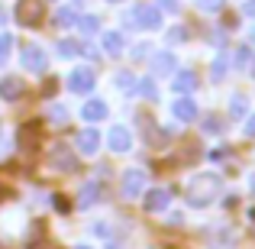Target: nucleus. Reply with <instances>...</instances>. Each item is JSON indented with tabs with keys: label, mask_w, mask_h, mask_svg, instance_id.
Listing matches in <instances>:
<instances>
[{
	"label": "nucleus",
	"mask_w": 255,
	"mask_h": 249,
	"mask_svg": "<svg viewBox=\"0 0 255 249\" xmlns=\"http://www.w3.org/2000/svg\"><path fill=\"white\" fill-rule=\"evenodd\" d=\"M217 194H220V178H217V175H197V178L187 185L184 198H187L191 207H207Z\"/></svg>",
	"instance_id": "obj_1"
},
{
	"label": "nucleus",
	"mask_w": 255,
	"mask_h": 249,
	"mask_svg": "<svg viewBox=\"0 0 255 249\" xmlns=\"http://www.w3.org/2000/svg\"><path fill=\"white\" fill-rule=\"evenodd\" d=\"M16 19H19V26L36 29V26L45 19V3L42 0H19L16 3Z\"/></svg>",
	"instance_id": "obj_2"
},
{
	"label": "nucleus",
	"mask_w": 255,
	"mask_h": 249,
	"mask_svg": "<svg viewBox=\"0 0 255 249\" xmlns=\"http://www.w3.org/2000/svg\"><path fill=\"white\" fill-rule=\"evenodd\" d=\"M39 139H42V130H39V123H23L16 133V146L23 156H36L39 152Z\"/></svg>",
	"instance_id": "obj_3"
},
{
	"label": "nucleus",
	"mask_w": 255,
	"mask_h": 249,
	"mask_svg": "<svg viewBox=\"0 0 255 249\" xmlns=\"http://www.w3.org/2000/svg\"><path fill=\"white\" fill-rule=\"evenodd\" d=\"M132 19H136V29H158L162 26V10L158 6H136L132 10Z\"/></svg>",
	"instance_id": "obj_4"
},
{
	"label": "nucleus",
	"mask_w": 255,
	"mask_h": 249,
	"mask_svg": "<svg viewBox=\"0 0 255 249\" xmlns=\"http://www.w3.org/2000/svg\"><path fill=\"white\" fill-rule=\"evenodd\" d=\"M49 165L52 168H58V172H78V159L71 156V149L68 146H52V156H49Z\"/></svg>",
	"instance_id": "obj_5"
},
{
	"label": "nucleus",
	"mask_w": 255,
	"mask_h": 249,
	"mask_svg": "<svg viewBox=\"0 0 255 249\" xmlns=\"http://www.w3.org/2000/svg\"><path fill=\"white\" fill-rule=\"evenodd\" d=\"M94 81H97V78H94L91 68H75V71L68 75V81H65V84H68L71 94H87V91L94 87Z\"/></svg>",
	"instance_id": "obj_6"
},
{
	"label": "nucleus",
	"mask_w": 255,
	"mask_h": 249,
	"mask_svg": "<svg viewBox=\"0 0 255 249\" xmlns=\"http://www.w3.org/2000/svg\"><path fill=\"white\" fill-rule=\"evenodd\" d=\"M149 71H152V78L174 75V52H155V55L149 58Z\"/></svg>",
	"instance_id": "obj_7"
},
{
	"label": "nucleus",
	"mask_w": 255,
	"mask_h": 249,
	"mask_svg": "<svg viewBox=\"0 0 255 249\" xmlns=\"http://www.w3.org/2000/svg\"><path fill=\"white\" fill-rule=\"evenodd\" d=\"M19 62L29 71H45V52L39 49V45H23V49H19Z\"/></svg>",
	"instance_id": "obj_8"
},
{
	"label": "nucleus",
	"mask_w": 255,
	"mask_h": 249,
	"mask_svg": "<svg viewBox=\"0 0 255 249\" xmlns=\"http://www.w3.org/2000/svg\"><path fill=\"white\" fill-rule=\"evenodd\" d=\"M142 188H145V175L139 172V168H129V172H123V198H136Z\"/></svg>",
	"instance_id": "obj_9"
},
{
	"label": "nucleus",
	"mask_w": 255,
	"mask_h": 249,
	"mask_svg": "<svg viewBox=\"0 0 255 249\" xmlns=\"http://www.w3.org/2000/svg\"><path fill=\"white\" fill-rule=\"evenodd\" d=\"M75 143H78V152H81V156H97V149H100V133L97 130H81Z\"/></svg>",
	"instance_id": "obj_10"
},
{
	"label": "nucleus",
	"mask_w": 255,
	"mask_h": 249,
	"mask_svg": "<svg viewBox=\"0 0 255 249\" xmlns=\"http://www.w3.org/2000/svg\"><path fill=\"white\" fill-rule=\"evenodd\" d=\"M171 113H174V120H181V123H191V120H197V104H194L191 97H178L171 104Z\"/></svg>",
	"instance_id": "obj_11"
},
{
	"label": "nucleus",
	"mask_w": 255,
	"mask_h": 249,
	"mask_svg": "<svg viewBox=\"0 0 255 249\" xmlns=\"http://www.w3.org/2000/svg\"><path fill=\"white\" fill-rule=\"evenodd\" d=\"M171 87H174V94H191L194 87H197V75H194V71H178V75L171 78Z\"/></svg>",
	"instance_id": "obj_12"
},
{
	"label": "nucleus",
	"mask_w": 255,
	"mask_h": 249,
	"mask_svg": "<svg viewBox=\"0 0 255 249\" xmlns=\"http://www.w3.org/2000/svg\"><path fill=\"white\" fill-rule=\"evenodd\" d=\"M129 146H132L129 130H123V126H113V130H110V149H113V152H126Z\"/></svg>",
	"instance_id": "obj_13"
},
{
	"label": "nucleus",
	"mask_w": 255,
	"mask_h": 249,
	"mask_svg": "<svg viewBox=\"0 0 255 249\" xmlns=\"http://www.w3.org/2000/svg\"><path fill=\"white\" fill-rule=\"evenodd\" d=\"M81 117L87 120V123H97V120L107 117V104L104 100H87V104L81 107Z\"/></svg>",
	"instance_id": "obj_14"
},
{
	"label": "nucleus",
	"mask_w": 255,
	"mask_h": 249,
	"mask_svg": "<svg viewBox=\"0 0 255 249\" xmlns=\"http://www.w3.org/2000/svg\"><path fill=\"white\" fill-rule=\"evenodd\" d=\"M19 94H23V81L19 78H3L0 81V97L3 100H19Z\"/></svg>",
	"instance_id": "obj_15"
},
{
	"label": "nucleus",
	"mask_w": 255,
	"mask_h": 249,
	"mask_svg": "<svg viewBox=\"0 0 255 249\" xmlns=\"http://www.w3.org/2000/svg\"><path fill=\"white\" fill-rule=\"evenodd\" d=\"M168 198H171V194L162 191V188L149 191V194H145V211H165V207H168Z\"/></svg>",
	"instance_id": "obj_16"
},
{
	"label": "nucleus",
	"mask_w": 255,
	"mask_h": 249,
	"mask_svg": "<svg viewBox=\"0 0 255 249\" xmlns=\"http://www.w3.org/2000/svg\"><path fill=\"white\" fill-rule=\"evenodd\" d=\"M78 10L75 6H62V10L55 13V26H65V29H71V26H78Z\"/></svg>",
	"instance_id": "obj_17"
},
{
	"label": "nucleus",
	"mask_w": 255,
	"mask_h": 249,
	"mask_svg": "<svg viewBox=\"0 0 255 249\" xmlns=\"http://www.w3.org/2000/svg\"><path fill=\"white\" fill-rule=\"evenodd\" d=\"M97 194H100V185L97 181H87L81 188V194H78V207H91L94 201H97Z\"/></svg>",
	"instance_id": "obj_18"
},
{
	"label": "nucleus",
	"mask_w": 255,
	"mask_h": 249,
	"mask_svg": "<svg viewBox=\"0 0 255 249\" xmlns=\"http://www.w3.org/2000/svg\"><path fill=\"white\" fill-rule=\"evenodd\" d=\"M104 49L110 55H123V36L120 32H104Z\"/></svg>",
	"instance_id": "obj_19"
},
{
	"label": "nucleus",
	"mask_w": 255,
	"mask_h": 249,
	"mask_svg": "<svg viewBox=\"0 0 255 249\" xmlns=\"http://www.w3.org/2000/svg\"><path fill=\"white\" fill-rule=\"evenodd\" d=\"M81 42H78V39H62V42H58V55L62 58H71V55H81Z\"/></svg>",
	"instance_id": "obj_20"
},
{
	"label": "nucleus",
	"mask_w": 255,
	"mask_h": 249,
	"mask_svg": "<svg viewBox=\"0 0 255 249\" xmlns=\"http://www.w3.org/2000/svg\"><path fill=\"white\" fill-rule=\"evenodd\" d=\"M226 71H230V58H226V52H220V55L213 58V68H210V75L220 81V78H223Z\"/></svg>",
	"instance_id": "obj_21"
},
{
	"label": "nucleus",
	"mask_w": 255,
	"mask_h": 249,
	"mask_svg": "<svg viewBox=\"0 0 255 249\" xmlns=\"http://www.w3.org/2000/svg\"><path fill=\"white\" fill-rule=\"evenodd\" d=\"M136 87H139V94H142V97L158 100V87H155V81H152V78H142V81H139Z\"/></svg>",
	"instance_id": "obj_22"
},
{
	"label": "nucleus",
	"mask_w": 255,
	"mask_h": 249,
	"mask_svg": "<svg viewBox=\"0 0 255 249\" xmlns=\"http://www.w3.org/2000/svg\"><path fill=\"white\" fill-rule=\"evenodd\" d=\"M97 26H100V16H81V19H78V29H81L84 36L97 32Z\"/></svg>",
	"instance_id": "obj_23"
},
{
	"label": "nucleus",
	"mask_w": 255,
	"mask_h": 249,
	"mask_svg": "<svg viewBox=\"0 0 255 249\" xmlns=\"http://www.w3.org/2000/svg\"><path fill=\"white\" fill-rule=\"evenodd\" d=\"M197 6H200L204 13H220V10L226 6V0H197Z\"/></svg>",
	"instance_id": "obj_24"
},
{
	"label": "nucleus",
	"mask_w": 255,
	"mask_h": 249,
	"mask_svg": "<svg viewBox=\"0 0 255 249\" xmlns=\"http://www.w3.org/2000/svg\"><path fill=\"white\" fill-rule=\"evenodd\" d=\"M117 87H120V91H132V87H136V78H132L129 71H120V75H117Z\"/></svg>",
	"instance_id": "obj_25"
},
{
	"label": "nucleus",
	"mask_w": 255,
	"mask_h": 249,
	"mask_svg": "<svg viewBox=\"0 0 255 249\" xmlns=\"http://www.w3.org/2000/svg\"><path fill=\"white\" fill-rule=\"evenodd\" d=\"M10 45H13V39H10V32H0V65L10 58Z\"/></svg>",
	"instance_id": "obj_26"
},
{
	"label": "nucleus",
	"mask_w": 255,
	"mask_h": 249,
	"mask_svg": "<svg viewBox=\"0 0 255 249\" xmlns=\"http://www.w3.org/2000/svg\"><path fill=\"white\" fill-rule=\"evenodd\" d=\"M49 120H55V123H65V120H68V113H65V107L52 104V107H49Z\"/></svg>",
	"instance_id": "obj_27"
},
{
	"label": "nucleus",
	"mask_w": 255,
	"mask_h": 249,
	"mask_svg": "<svg viewBox=\"0 0 255 249\" xmlns=\"http://www.w3.org/2000/svg\"><path fill=\"white\" fill-rule=\"evenodd\" d=\"M220 126H223L220 117H204V133H220Z\"/></svg>",
	"instance_id": "obj_28"
},
{
	"label": "nucleus",
	"mask_w": 255,
	"mask_h": 249,
	"mask_svg": "<svg viewBox=\"0 0 255 249\" xmlns=\"http://www.w3.org/2000/svg\"><path fill=\"white\" fill-rule=\"evenodd\" d=\"M230 110H233V117H243V113H246V97H243V94H236V97H233V107H230Z\"/></svg>",
	"instance_id": "obj_29"
},
{
	"label": "nucleus",
	"mask_w": 255,
	"mask_h": 249,
	"mask_svg": "<svg viewBox=\"0 0 255 249\" xmlns=\"http://www.w3.org/2000/svg\"><path fill=\"white\" fill-rule=\"evenodd\" d=\"M52 204H55V207H58V211H62V214H68V211H71L68 198H62V194H52Z\"/></svg>",
	"instance_id": "obj_30"
},
{
	"label": "nucleus",
	"mask_w": 255,
	"mask_h": 249,
	"mask_svg": "<svg viewBox=\"0 0 255 249\" xmlns=\"http://www.w3.org/2000/svg\"><path fill=\"white\" fill-rule=\"evenodd\" d=\"M249 55H252V49H249V45L236 49V65H249Z\"/></svg>",
	"instance_id": "obj_31"
},
{
	"label": "nucleus",
	"mask_w": 255,
	"mask_h": 249,
	"mask_svg": "<svg viewBox=\"0 0 255 249\" xmlns=\"http://www.w3.org/2000/svg\"><path fill=\"white\" fill-rule=\"evenodd\" d=\"M158 6L168 10V13H178V0H158Z\"/></svg>",
	"instance_id": "obj_32"
},
{
	"label": "nucleus",
	"mask_w": 255,
	"mask_h": 249,
	"mask_svg": "<svg viewBox=\"0 0 255 249\" xmlns=\"http://www.w3.org/2000/svg\"><path fill=\"white\" fill-rule=\"evenodd\" d=\"M243 13H246V16H252V19H255V0H246V3H243Z\"/></svg>",
	"instance_id": "obj_33"
},
{
	"label": "nucleus",
	"mask_w": 255,
	"mask_h": 249,
	"mask_svg": "<svg viewBox=\"0 0 255 249\" xmlns=\"http://www.w3.org/2000/svg\"><path fill=\"white\" fill-rule=\"evenodd\" d=\"M145 52H152L149 45H136V49H132V58H145Z\"/></svg>",
	"instance_id": "obj_34"
},
{
	"label": "nucleus",
	"mask_w": 255,
	"mask_h": 249,
	"mask_svg": "<svg viewBox=\"0 0 255 249\" xmlns=\"http://www.w3.org/2000/svg\"><path fill=\"white\" fill-rule=\"evenodd\" d=\"M181 39H184V29H171L168 32V42H181Z\"/></svg>",
	"instance_id": "obj_35"
},
{
	"label": "nucleus",
	"mask_w": 255,
	"mask_h": 249,
	"mask_svg": "<svg viewBox=\"0 0 255 249\" xmlns=\"http://www.w3.org/2000/svg\"><path fill=\"white\" fill-rule=\"evenodd\" d=\"M246 133H249V136H255V113H252L249 120H246Z\"/></svg>",
	"instance_id": "obj_36"
},
{
	"label": "nucleus",
	"mask_w": 255,
	"mask_h": 249,
	"mask_svg": "<svg viewBox=\"0 0 255 249\" xmlns=\"http://www.w3.org/2000/svg\"><path fill=\"white\" fill-rule=\"evenodd\" d=\"M249 188H252V194H255V175H252V178H249Z\"/></svg>",
	"instance_id": "obj_37"
},
{
	"label": "nucleus",
	"mask_w": 255,
	"mask_h": 249,
	"mask_svg": "<svg viewBox=\"0 0 255 249\" xmlns=\"http://www.w3.org/2000/svg\"><path fill=\"white\" fill-rule=\"evenodd\" d=\"M249 71H252V78H255V58H252V65H249Z\"/></svg>",
	"instance_id": "obj_38"
},
{
	"label": "nucleus",
	"mask_w": 255,
	"mask_h": 249,
	"mask_svg": "<svg viewBox=\"0 0 255 249\" xmlns=\"http://www.w3.org/2000/svg\"><path fill=\"white\" fill-rule=\"evenodd\" d=\"M110 3H123V0H110Z\"/></svg>",
	"instance_id": "obj_39"
},
{
	"label": "nucleus",
	"mask_w": 255,
	"mask_h": 249,
	"mask_svg": "<svg viewBox=\"0 0 255 249\" xmlns=\"http://www.w3.org/2000/svg\"><path fill=\"white\" fill-rule=\"evenodd\" d=\"M252 42H255V29H252Z\"/></svg>",
	"instance_id": "obj_40"
},
{
	"label": "nucleus",
	"mask_w": 255,
	"mask_h": 249,
	"mask_svg": "<svg viewBox=\"0 0 255 249\" xmlns=\"http://www.w3.org/2000/svg\"><path fill=\"white\" fill-rule=\"evenodd\" d=\"M0 198H3V188H0Z\"/></svg>",
	"instance_id": "obj_41"
},
{
	"label": "nucleus",
	"mask_w": 255,
	"mask_h": 249,
	"mask_svg": "<svg viewBox=\"0 0 255 249\" xmlns=\"http://www.w3.org/2000/svg\"><path fill=\"white\" fill-rule=\"evenodd\" d=\"M78 249H87V246H78Z\"/></svg>",
	"instance_id": "obj_42"
}]
</instances>
